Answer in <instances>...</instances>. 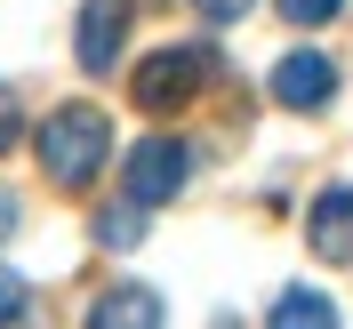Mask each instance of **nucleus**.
Returning <instances> with one entry per match:
<instances>
[{
  "instance_id": "obj_1",
  "label": "nucleus",
  "mask_w": 353,
  "mask_h": 329,
  "mask_svg": "<svg viewBox=\"0 0 353 329\" xmlns=\"http://www.w3.org/2000/svg\"><path fill=\"white\" fill-rule=\"evenodd\" d=\"M105 161H112V121L97 105H57L41 121V169L57 193H88Z\"/></svg>"
},
{
  "instance_id": "obj_2",
  "label": "nucleus",
  "mask_w": 353,
  "mask_h": 329,
  "mask_svg": "<svg viewBox=\"0 0 353 329\" xmlns=\"http://www.w3.org/2000/svg\"><path fill=\"white\" fill-rule=\"evenodd\" d=\"M209 72H217V57L209 48H153L145 65H137V81H129V97L145 112H185L209 88Z\"/></svg>"
},
{
  "instance_id": "obj_3",
  "label": "nucleus",
  "mask_w": 353,
  "mask_h": 329,
  "mask_svg": "<svg viewBox=\"0 0 353 329\" xmlns=\"http://www.w3.org/2000/svg\"><path fill=\"white\" fill-rule=\"evenodd\" d=\"M185 177H193V145H185V137H145V145H129V169H121V185H129V201L161 209V201L185 193Z\"/></svg>"
},
{
  "instance_id": "obj_4",
  "label": "nucleus",
  "mask_w": 353,
  "mask_h": 329,
  "mask_svg": "<svg viewBox=\"0 0 353 329\" xmlns=\"http://www.w3.org/2000/svg\"><path fill=\"white\" fill-rule=\"evenodd\" d=\"M330 97H337V65L321 57V48H297V57H281V65H273V105L321 112Z\"/></svg>"
},
{
  "instance_id": "obj_5",
  "label": "nucleus",
  "mask_w": 353,
  "mask_h": 329,
  "mask_svg": "<svg viewBox=\"0 0 353 329\" xmlns=\"http://www.w3.org/2000/svg\"><path fill=\"white\" fill-rule=\"evenodd\" d=\"M121 32H129V0H88V8H81V32H72L81 72H112V65H121Z\"/></svg>"
},
{
  "instance_id": "obj_6",
  "label": "nucleus",
  "mask_w": 353,
  "mask_h": 329,
  "mask_svg": "<svg viewBox=\"0 0 353 329\" xmlns=\"http://www.w3.org/2000/svg\"><path fill=\"white\" fill-rule=\"evenodd\" d=\"M305 241H313V257H330V265H345V257H353V185H330V193L313 201Z\"/></svg>"
},
{
  "instance_id": "obj_7",
  "label": "nucleus",
  "mask_w": 353,
  "mask_h": 329,
  "mask_svg": "<svg viewBox=\"0 0 353 329\" xmlns=\"http://www.w3.org/2000/svg\"><path fill=\"white\" fill-rule=\"evenodd\" d=\"M88 329H161V297L145 281H112L97 306H88Z\"/></svg>"
},
{
  "instance_id": "obj_8",
  "label": "nucleus",
  "mask_w": 353,
  "mask_h": 329,
  "mask_svg": "<svg viewBox=\"0 0 353 329\" xmlns=\"http://www.w3.org/2000/svg\"><path fill=\"white\" fill-rule=\"evenodd\" d=\"M265 329H337V306L321 289H281L273 313H265Z\"/></svg>"
},
{
  "instance_id": "obj_9",
  "label": "nucleus",
  "mask_w": 353,
  "mask_h": 329,
  "mask_svg": "<svg viewBox=\"0 0 353 329\" xmlns=\"http://www.w3.org/2000/svg\"><path fill=\"white\" fill-rule=\"evenodd\" d=\"M145 225H153V209L121 193L112 209H97V225H88V233H97V249H137V241H145Z\"/></svg>"
},
{
  "instance_id": "obj_10",
  "label": "nucleus",
  "mask_w": 353,
  "mask_h": 329,
  "mask_svg": "<svg viewBox=\"0 0 353 329\" xmlns=\"http://www.w3.org/2000/svg\"><path fill=\"white\" fill-rule=\"evenodd\" d=\"M24 306H32L24 273H17V265H0V329H17V321H24Z\"/></svg>"
},
{
  "instance_id": "obj_11",
  "label": "nucleus",
  "mask_w": 353,
  "mask_h": 329,
  "mask_svg": "<svg viewBox=\"0 0 353 329\" xmlns=\"http://www.w3.org/2000/svg\"><path fill=\"white\" fill-rule=\"evenodd\" d=\"M273 8H281L289 24H305V32H313V24H337V17H345V0H273Z\"/></svg>"
},
{
  "instance_id": "obj_12",
  "label": "nucleus",
  "mask_w": 353,
  "mask_h": 329,
  "mask_svg": "<svg viewBox=\"0 0 353 329\" xmlns=\"http://www.w3.org/2000/svg\"><path fill=\"white\" fill-rule=\"evenodd\" d=\"M17 137H24V105H17V88L0 81V153H8Z\"/></svg>"
},
{
  "instance_id": "obj_13",
  "label": "nucleus",
  "mask_w": 353,
  "mask_h": 329,
  "mask_svg": "<svg viewBox=\"0 0 353 329\" xmlns=\"http://www.w3.org/2000/svg\"><path fill=\"white\" fill-rule=\"evenodd\" d=\"M257 0H193V17H209V24H241Z\"/></svg>"
},
{
  "instance_id": "obj_14",
  "label": "nucleus",
  "mask_w": 353,
  "mask_h": 329,
  "mask_svg": "<svg viewBox=\"0 0 353 329\" xmlns=\"http://www.w3.org/2000/svg\"><path fill=\"white\" fill-rule=\"evenodd\" d=\"M0 233H17V193H0Z\"/></svg>"
}]
</instances>
